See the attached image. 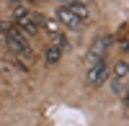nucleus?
Returning a JSON list of instances; mask_svg holds the SVG:
<instances>
[{"instance_id":"8","label":"nucleus","mask_w":129,"mask_h":126,"mask_svg":"<svg viewBox=\"0 0 129 126\" xmlns=\"http://www.w3.org/2000/svg\"><path fill=\"white\" fill-rule=\"evenodd\" d=\"M111 90H114V93H119V95H124V93H126V80H116V77H114Z\"/></svg>"},{"instance_id":"7","label":"nucleus","mask_w":129,"mask_h":126,"mask_svg":"<svg viewBox=\"0 0 129 126\" xmlns=\"http://www.w3.org/2000/svg\"><path fill=\"white\" fill-rule=\"evenodd\" d=\"M114 75H116V80H126L129 77V67H126V59H119L114 65Z\"/></svg>"},{"instance_id":"3","label":"nucleus","mask_w":129,"mask_h":126,"mask_svg":"<svg viewBox=\"0 0 129 126\" xmlns=\"http://www.w3.org/2000/svg\"><path fill=\"white\" fill-rule=\"evenodd\" d=\"M111 44H114L111 36H98V39H95V44H93L90 51H88V67L95 65L98 59H106V51L111 49Z\"/></svg>"},{"instance_id":"1","label":"nucleus","mask_w":129,"mask_h":126,"mask_svg":"<svg viewBox=\"0 0 129 126\" xmlns=\"http://www.w3.org/2000/svg\"><path fill=\"white\" fill-rule=\"evenodd\" d=\"M5 41H8V49L13 51V54L18 57H31V44H28V36L23 34V31H18L13 23H10V28L5 31Z\"/></svg>"},{"instance_id":"9","label":"nucleus","mask_w":129,"mask_h":126,"mask_svg":"<svg viewBox=\"0 0 129 126\" xmlns=\"http://www.w3.org/2000/svg\"><path fill=\"white\" fill-rule=\"evenodd\" d=\"M8 28H10V23H8V21H0V34H5Z\"/></svg>"},{"instance_id":"2","label":"nucleus","mask_w":129,"mask_h":126,"mask_svg":"<svg viewBox=\"0 0 129 126\" xmlns=\"http://www.w3.org/2000/svg\"><path fill=\"white\" fill-rule=\"evenodd\" d=\"M106 77H109V62L106 59H98L95 65L88 67V75H85V85L88 88H98L106 82Z\"/></svg>"},{"instance_id":"5","label":"nucleus","mask_w":129,"mask_h":126,"mask_svg":"<svg viewBox=\"0 0 129 126\" xmlns=\"http://www.w3.org/2000/svg\"><path fill=\"white\" fill-rule=\"evenodd\" d=\"M67 8H70L78 18H83V21L88 18V13H90V5L85 3V0H67Z\"/></svg>"},{"instance_id":"4","label":"nucleus","mask_w":129,"mask_h":126,"mask_svg":"<svg viewBox=\"0 0 129 126\" xmlns=\"http://www.w3.org/2000/svg\"><path fill=\"white\" fill-rule=\"evenodd\" d=\"M57 18L62 21L64 26H70V28H75V31H78V28H83V18H78V16H75V13H72V10H70L67 5H62V8L57 10Z\"/></svg>"},{"instance_id":"6","label":"nucleus","mask_w":129,"mask_h":126,"mask_svg":"<svg viewBox=\"0 0 129 126\" xmlns=\"http://www.w3.org/2000/svg\"><path fill=\"white\" fill-rule=\"evenodd\" d=\"M62 51H64V49H59V46H54V44H49V49H47V54H44V59H47V65H57V62L62 59Z\"/></svg>"}]
</instances>
